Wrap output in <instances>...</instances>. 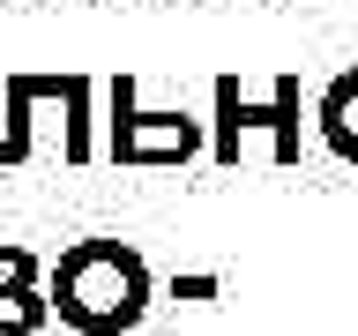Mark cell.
I'll return each mask as SVG.
<instances>
[{
  "label": "cell",
  "mask_w": 358,
  "mask_h": 336,
  "mask_svg": "<svg viewBox=\"0 0 358 336\" xmlns=\"http://www.w3.org/2000/svg\"><path fill=\"white\" fill-rule=\"evenodd\" d=\"M30 262L22 254H0V329H30L38 321V299H30Z\"/></svg>",
  "instance_id": "cell-2"
},
{
  "label": "cell",
  "mask_w": 358,
  "mask_h": 336,
  "mask_svg": "<svg viewBox=\"0 0 358 336\" xmlns=\"http://www.w3.org/2000/svg\"><path fill=\"white\" fill-rule=\"evenodd\" d=\"M60 314L75 321V329H90V336H112V329H127L134 314H142V291H150V276H142V262H134L127 246H112V239H97V246H75L60 262Z\"/></svg>",
  "instance_id": "cell-1"
}]
</instances>
